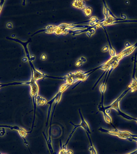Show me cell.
<instances>
[{
    "instance_id": "cell-1",
    "label": "cell",
    "mask_w": 137,
    "mask_h": 154,
    "mask_svg": "<svg viewBox=\"0 0 137 154\" xmlns=\"http://www.w3.org/2000/svg\"><path fill=\"white\" fill-rule=\"evenodd\" d=\"M98 130L102 133H106L111 135L116 136L120 138L127 139L131 141H132L131 139L132 138H137V135L132 134L130 132L127 131H121L116 128H115V130H107L101 127L99 128Z\"/></svg>"
},
{
    "instance_id": "cell-2",
    "label": "cell",
    "mask_w": 137,
    "mask_h": 154,
    "mask_svg": "<svg viewBox=\"0 0 137 154\" xmlns=\"http://www.w3.org/2000/svg\"><path fill=\"white\" fill-rule=\"evenodd\" d=\"M30 82L29 85L31 86L30 95L33 99V105H34V118H33V121L32 124V129L30 133L32 132V130L33 129V126H34V122H35V112L36 109V98L37 96H38L39 93V87L37 84L36 83V81L31 78Z\"/></svg>"
},
{
    "instance_id": "cell-3",
    "label": "cell",
    "mask_w": 137,
    "mask_h": 154,
    "mask_svg": "<svg viewBox=\"0 0 137 154\" xmlns=\"http://www.w3.org/2000/svg\"><path fill=\"white\" fill-rule=\"evenodd\" d=\"M93 70H91L90 71L87 72H83L82 70H78L74 72L70 73L67 74L73 78L74 80V83H75L79 81L82 82L86 80L90 74L92 73V72H91Z\"/></svg>"
},
{
    "instance_id": "cell-4",
    "label": "cell",
    "mask_w": 137,
    "mask_h": 154,
    "mask_svg": "<svg viewBox=\"0 0 137 154\" xmlns=\"http://www.w3.org/2000/svg\"><path fill=\"white\" fill-rule=\"evenodd\" d=\"M130 90V88H129L127 90H126V91H125L124 92H123V93L119 96V97L118 98L116 99L114 101L112 102L110 105L109 106H107L106 107H104V110H106L110 109H113L116 110V109H117L118 107H119V103L120 102V101L121 100V99L125 95H126L127 92H128Z\"/></svg>"
},
{
    "instance_id": "cell-5",
    "label": "cell",
    "mask_w": 137,
    "mask_h": 154,
    "mask_svg": "<svg viewBox=\"0 0 137 154\" xmlns=\"http://www.w3.org/2000/svg\"><path fill=\"white\" fill-rule=\"evenodd\" d=\"M79 114H80V118L81 119V122L79 124V126L81 127L82 128L84 129L86 131V133H88V134H91V131L90 130V126L88 124L86 120L84 119L83 117V115H82V113H81V109H79Z\"/></svg>"
},
{
    "instance_id": "cell-6",
    "label": "cell",
    "mask_w": 137,
    "mask_h": 154,
    "mask_svg": "<svg viewBox=\"0 0 137 154\" xmlns=\"http://www.w3.org/2000/svg\"><path fill=\"white\" fill-rule=\"evenodd\" d=\"M136 57H135V59L134 60V71H133V74L132 80V83H131V86L129 87L130 88V90L132 91V92H134L137 90V79L135 77V70H136Z\"/></svg>"
},
{
    "instance_id": "cell-7",
    "label": "cell",
    "mask_w": 137,
    "mask_h": 154,
    "mask_svg": "<svg viewBox=\"0 0 137 154\" xmlns=\"http://www.w3.org/2000/svg\"><path fill=\"white\" fill-rule=\"evenodd\" d=\"M98 108L99 111L102 112L104 120H105V122L108 124H110L111 125V126H113V127L116 128L112 124V120L111 117L108 114L106 113L105 110H104V106L103 105H99L98 106Z\"/></svg>"
},
{
    "instance_id": "cell-8",
    "label": "cell",
    "mask_w": 137,
    "mask_h": 154,
    "mask_svg": "<svg viewBox=\"0 0 137 154\" xmlns=\"http://www.w3.org/2000/svg\"><path fill=\"white\" fill-rule=\"evenodd\" d=\"M72 6L75 8L82 10L86 6L85 2L83 1H74L72 3Z\"/></svg>"
},
{
    "instance_id": "cell-9",
    "label": "cell",
    "mask_w": 137,
    "mask_h": 154,
    "mask_svg": "<svg viewBox=\"0 0 137 154\" xmlns=\"http://www.w3.org/2000/svg\"><path fill=\"white\" fill-rule=\"evenodd\" d=\"M118 113V114L120 116H121L122 117L124 118L125 119H126L127 120H134L135 122H136L137 123V118H135L132 117H131L129 115L127 114H125V113H124L122 112V111H121L119 107H118L116 109V110Z\"/></svg>"
},
{
    "instance_id": "cell-10",
    "label": "cell",
    "mask_w": 137,
    "mask_h": 154,
    "mask_svg": "<svg viewBox=\"0 0 137 154\" xmlns=\"http://www.w3.org/2000/svg\"><path fill=\"white\" fill-rule=\"evenodd\" d=\"M29 82H14L6 83V84H2L0 83V89L3 87L9 86L29 85Z\"/></svg>"
},
{
    "instance_id": "cell-11",
    "label": "cell",
    "mask_w": 137,
    "mask_h": 154,
    "mask_svg": "<svg viewBox=\"0 0 137 154\" xmlns=\"http://www.w3.org/2000/svg\"><path fill=\"white\" fill-rule=\"evenodd\" d=\"M70 123L72 125H73V126H74V128H73V130H72V132L70 134V136H68V138L67 140V141H66V143L64 145H63L62 147L63 148H67V145L68 143V142H69L70 141V140L71 138V137H72V136L73 135V133H74V132L76 130L77 128H78L80 126H79V125H75V124H73V123H72V122H70Z\"/></svg>"
},
{
    "instance_id": "cell-12",
    "label": "cell",
    "mask_w": 137,
    "mask_h": 154,
    "mask_svg": "<svg viewBox=\"0 0 137 154\" xmlns=\"http://www.w3.org/2000/svg\"><path fill=\"white\" fill-rule=\"evenodd\" d=\"M36 101V104L38 106H44L46 105L47 103V101L45 98L39 95L37 96Z\"/></svg>"
},
{
    "instance_id": "cell-13",
    "label": "cell",
    "mask_w": 137,
    "mask_h": 154,
    "mask_svg": "<svg viewBox=\"0 0 137 154\" xmlns=\"http://www.w3.org/2000/svg\"><path fill=\"white\" fill-rule=\"evenodd\" d=\"M108 74V72H106V74L105 76V78L104 79V82H103V83L102 84V85L101 86L100 88V92L102 94V101H101L102 102H103V99H104L103 94H104V93L105 92V90H106V82H105V79H106V76H107Z\"/></svg>"
},
{
    "instance_id": "cell-14",
    "label": "cell",
    "mask_w": 137,
    "mask_h": 154,
    "mask_svg": "<svg viewBox=\"0 0 137 154\" xmlns=\"http://www.w3.org/2000/svg\"><path fill=\"white\" fill-rule=\"evenodd\" d=\"M87 136H88L89 141V151H90L91 154H97V151L95 149V147L93 144L92 140H91V138L89 136V134L87 133Z\"/></svg>"
},
{
    "instance_id": "cell-15",
    "label": "cell",
    "mask_w": 137,
    "mask_h": 154,
    "mask_svg": "<svg viewBox=\"0 0 137 154\" xmlns=\"http://www.w3.org/2000/svg\"><path fill=\"white\" fill-rule=\"evenodd\" d=\"M105 30V32L106 33V35L107 37H108V41L109 44V48H110V56H111V57H114L116 56V51L115 49L113 48L112 47V46L111 45V43L110 42V40L108 36V34H107V32H106V29H105V28H104Z\"/></svg>"
},
{
    "instance_id": "cell-16",
    "label": "cell",
    "mask_w": 137,
    "mask_h": 154,
    "mask_svg": "<svg viewBox=\"0 0 137 154\" xmlns=\"http://www.w3.org/2000/svg\"><path fill=\"white\" fill-rule=\"evenodd\" d=\"M61 149L59 152V154H73V152L71 150H67V148H63L62 142H60Z\"/></svg>"
},
{
    "instance_id": "cell-17",
    "label": "cell",
    "mask_w": 137,
    "mask_h": 154,
    "mask_svg": "<svg viewBox=\"0 0 137 154\" xmlns=\"http://www.w3.org/2000/svg\"><path fill=\"white\" fill-rule=\"evenodd\" d=\"M83 11L86 16L89 17L92 14V9L91 7H89V6H86L83 9Z\"/></svg>"
},
{
    "instance_id": "cell-18",
    "label": "cell",
    "mask_w": 137,
    "mask_h": 154,
    "mask_svg": "<svg viewBox=\"0 0 137 154\" xmlns=\"http://www.w3.org/2000/svg\"><path fill=\"white\" fill-rule=\"evenodd\" d=\"M0 128H9L11 130H17L18 128V126H11L5 125H0Z\"/></svg>"
},
{
    "instance_id": "cell-19",
    "label": "cell",
    "mask_w": 137,
    "mask_h": 154,
    "mask_svg": "<svg viewBox=\"0 0 137 154\" xmlns=\"http://www.w3.org/2000/svg\"><path fill=\"white\" fill-rule=\"evenodd\" d=\"M6 134L5 129L4 128H2V129L0 130V136L3 137Z\"/></svg>"
},
{
    "instance_id": "cell-20",
    "label": "cell",
    "mask_w": 137,
    "mask_h": 154,
    "mask_svg": "<svg viewBox=\"0 0 137 154\" xmlns=\"http://www.w3.org/2000/svg\"><path fill=\"white\" fill-rule=\"evenodd\" d=\"M110 48L109 47L108 45H106L105 47H103L102 49V51L103 52H105L108 51Z\"/></svg>"
},
{
    "instance_id": "cell-21",
    "label": "cell",
    "mask_w": 137,
    "mask_h": 154,
    "mask_svg": "<svg viewBox=\"0 0 137 154\" xmlns=\"http://www.w3.org/2000/svg\"><path fill=\"white\" fill-rule=\"evenodd\" d=\"M83 64V63H81L80 60H78L75 63V66L76 67H80Z\"/></svg>"
},
{
    "instance_id": "cell-22",
    "label": "cell",
    "mask_w": 137,
    "mask_h": 154,
    "mask_svg": "<svg viewBox=\"0 0 137 154\" xmlns=\"http://www.w3.org/2000/svg\"><path fill=\"white\" fill-rule=\"evenodd\" d=\"M5 1H1V2H0V14H1V11H2L3 6L4 3Z\"/></svg>"
},
{
    "instance_id": "cell-23",
    "label": "cell",
    "mask_w": 137,
    "mask_h": 154,
    "mask_svg": "<svg viewBox=\"0 0 137 154\" xmlns=\"http://www.w3.org/2000/svg\"><path fill=\"white\" fill-rule=\"evenodd\" d=\"M81 61V63H84L85 62H86L87 60L86 59V58L84 57H80V59H79Z\"/></svg>"
},
{
    "instance_id": "cell-24",
    "label": "cell",
    "mask_w": 137,
    "mask_h": 154,
    "mask_svg": "<svg viewBox=\"0 0 137 154\" xmlns=\"http://www.w3.org/2000/svg\"><path fill=\"white\" fill-rule=\"evenodd\" d=\"M47 57L45 54H43L41 57V60H45L47 59Z\"/></svg>"
},
{
    "instance_id": "cell-25",
    "label": "cell",
    "mask_w": 137,
    "mask_h": 154,
    "mask_svg": "<svg viewBox=\"0 0 137 154\" xmlns=\"http://www.w3.org/2000/svg\"><path fill=\"white\" fill-rule=\"evenodd\" d=\"M121 17L122 19H124V20H127V17L126 16V14H121Z\"/></svg>"
},
{
    "instance_id": "cell-26",
    "label": "cell",
    "mask_w": 137,
    "mask_h": 154,
    "mask_svg": "<svg viewBox=\"0 0 137 154\" xmlns=\"http://www.w3.org/2000/svg\"><path fill=\"white\" fill-rule=\"evenodd\" d=\"M130 46H131V44L129 42H126V43H125V47H126V48H129Z\"/></svg>"
},
{
    "instance_id": "cell-27",
    "label": "cell",
    "mask_w": 137,
    "mask_h": 154,
    "mask_svg": "<svg viewBox=\"0 0 137 154\" xmlns=\"http://www.w3.org/2000/svg\"><path fill=\"white\" fill-rule=\"evenodd\" d=\"M86 35H87L88 37H92V34H91V33H89V32H87L86 33Z\"/></svg>"
},
{
    "instance_id": "cell-28",
    "label": "cell",
    "mask_w": 137,
    "mask_h": 154,
    "mask_svg": "<svg viewBox=\"0 0 137 154\" xmlns=\"http://www.w3.org/2000/svg\"><path fill=\"white\" fill-rule=\"evenodd\" d=\"M0 154H3V153H1V152H0Z\"/></svg>"
},
{
    "instance_id": "cell-29",
    "label": "cell",
    "mask_w": 137,
    "mask_h": 154,
    "mask_svg": "<svg viewBox=\"0 0 137 154\" xmlns=\"http://www.w3.org/2000/svg\"></svg>"
}]
</instances>
